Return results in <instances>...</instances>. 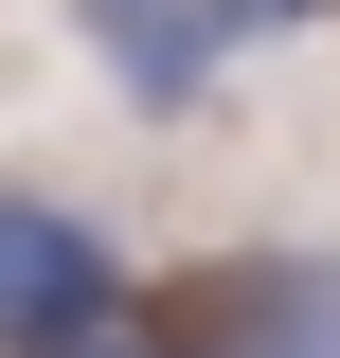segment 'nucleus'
<instances>
[{
	"instance_id": "f257e3e1",
	"label": "nucleus",
	"mask_w": 340,
	"mask_h": 358,
	"mask_svg": "<svg viewBox=\"0 0 340 358\" xmlns=\"http://www.w3.org/2000/svg\"><path fill=\"white\" fill-rule=\"evenodd\" d=\"M90 322H126L108 233H90V215H54V197H0V358H72Z\"/></svg>"
},
{
	"instance_id": "f03ea898",
	"label": "nucleus",
	"mask_w": 340,
	"mask_h": 358,
	"mask_svg": "<svg viewBox=\"0 0 340 358\" xmlns=\"http://www.w3.org/2000/svg\"><path fill=\"white\" fill-rule=\"evenodd\" d=\"M72 18H90V54H108V90H126V108H197L215 54L251 36L233 0H72Z\"/></svg>"
},
{
	"instance_id": "7ed1b4c3",
	"label": "nucleus",
	"mask_w": 340,
	"mask_h": 358,
	"mask_svg": "<svg viewBox=\"0 0 340 358\" xmlns=\"http://www.w3.org/2000/svg\"><path fill=\"white\" fill-rule=\"evenodd\" d=\"M233 358H340V268H251L233 287Z\"/></svg>"
},
{
	"instance_id": "20e7f679",
	"label": "nucleus",
	"mask_w": 340,
	"mask_h": 358,
	"mask_svg": "<svg viewBox=\"0 0 340 358\" xmlns=\"http://www.w3.org/2000/svg\"><path fill=\"white\" fill-rule=\"evenodd\" d=\"M233 18H251V36H269V18H323V0H233Z\"/></svg>"
}]
</instances>
